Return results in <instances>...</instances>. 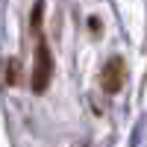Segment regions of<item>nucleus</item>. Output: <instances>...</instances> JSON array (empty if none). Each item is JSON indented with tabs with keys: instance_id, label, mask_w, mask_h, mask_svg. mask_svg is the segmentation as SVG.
Segmentation results:
<instances>
[{
	"instance_id": "f257e3e1",
	"label": "nucleus",
	"mask_w": 147,
	"mask_h": 147,
	"mask_svg": "<svg viewBox=\"0 0 147 147\" xmlns=\"http://www.w3.org/2000/svg\"><path fill=\"white\" fill-rule=\"evenodd\" d=\"M38 32V30H35ZM47 77H50V56H47V44L38 32V50H35V77H32V88L41 91L47 85Z\"/></svg>"
},
{
	"instance_id": "f03ea898",
	"label": "nucleus",
	"mask_w": 147,
	"mask_h": 147,
	"mask_svg": "<svg viewBox=\"0 0 147 147\" xmlns=\"http://www.w3.org/2000/svg\"><path fill=\"white\" fill-rule=\"evenodd\" d=\"M100 82H103V88H106V91H118V88H121V82H124V62H121V59H109L106 68H103Z\"/></svg>"
}]
</instances>
